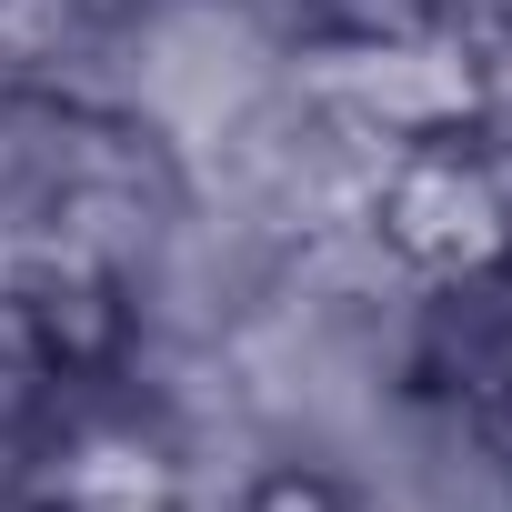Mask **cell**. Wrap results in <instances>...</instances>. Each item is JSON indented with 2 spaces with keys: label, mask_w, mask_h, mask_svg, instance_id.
<instances>
[{
  "label": "cell",
  "mask_w": 512,
  "mask_h": 512,
  "mask_svg": "<svg viewBox=\"0 0 512 512\" xmlns=\"http://www.w3.org/2000/svg\"><path fill=\"white\" fill-rule=\"evenodd\" d=\"M292 31L262 11V0H121L111 21L81 31L61 91L151 131L161 151L201 161V141L262 91L292 71Z\"/></svg>",
  "instance_id": "obj_1"
},
{
  "label": "cell",
  "mask_w": 512,
  "mask_h": 512,
  "mask_svg": "<svg viewBox=\"0 0 512 512\" xmlns=\"http://www.w3.org/2000/svg\"><path fill=\"white\" fill-rule=\"evenodd\" d=\"M382 171H392V141L362 131L292 51L282 81H262L191 161V181L211 201H231L241 221H262L272 241H312V231H342V221H372L382 201Z\"/></svg>",
  "instance_id": "obj_2"
},
{
  "label": "cell",
  "mask_w": 512,
  "mask_h": 512,
  "mask_svg": "<svg viewBox=\"0 0 512 512\" xmlns=\"http://www.w3.org/2000/svg\"><path fill=\"white\" fill-rule=\"evenodd\" d=\"M282 262H292V241H272L262 221H241L231 201H211L191 181L111 262L121 342H141V352H231L241 322L272 302Z\"/></svg>",
  "instance_id": "obj_3"
},
{
  "label": "cell",
  "mask_w": 512,
  "mask_h": 512,
  "mask_svg": "<svg viewBox=\"0 0 512 512\" xmlns=\"http://www.w3.org/2000/svg\"><path fill=\"white\" fill-rule=\"evenodd\" d=\"M342 512H512V452L432 382H402L322 482Z\"/></svg>",
  "instance_id": "obj_4"
},
{
  "label": "cell",
  "mask_w": 512,
  "mask_h": 512,
  "mask_svg": "<svg viewBox=\"0 0 512 512\" xmlns=\"http://www.w3.org/2000/svg\"><path fill=\"white\" fill-rule=\"evenodd\" d=\"M302 71L392 151L412 141H452L472 121H492V71L442 41V31H362V41H302Z\"/></svg>",
  "instance_id": "obj_5"
},
{
  "label": "cell",
  "mask_w": 512,
  "mask_h": 512,
  "mask_svg": "<svg viewBox=\"0 0 512 512\" xmlns=\"http://www.w3.org/2000/svg\"><path fill=\"white\" fill-rule=\"evenodd\" d=\"M372 221H382V241L402 251V262H422V272H462V262L512 251L492 131L472 121V131H452V141H412V151H392Z\"/></svg>",
  "instance_id": "obj_6"
},
{
  "label": "cell",
  "mask_w": 512,
  "mask_h": 512,
  "mask_svg": "<svg viewBox=\"0 0 512 512\" xmlns=\"http://www.w3.org/2000/svg\"><path fill=\"white\" fill-rule=\"evenodd\" d=\"M422 382L452 392L472 422L512 412V251L422 282Z\"/></svg>",
  "instance_id": "obj_7"
},
{
  "label": "cell",
  "mask_w": 512,
  "mask_h": 512,
  "mask_svg": "<svg viewBox=\"0 0 512 512\" xmlns=\"http://www.w3.org/2000/svg\"><path fill=\"white\" fill-rule=\"evenodd\" d=\"M251 512H342V502H332L322 482H292V472H272L262 492H251Z\"/></svg>",
  "instance_id": "obj_8"
}]
</instances>
